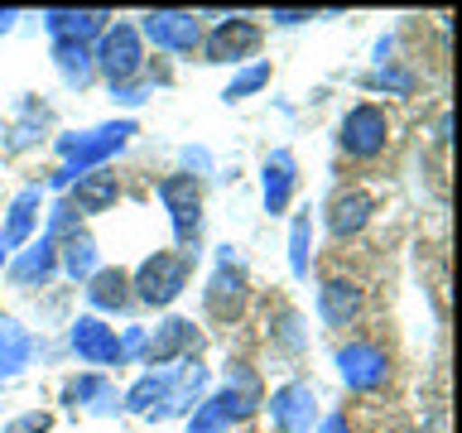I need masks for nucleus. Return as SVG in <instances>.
Wrapping results in <instances>:
<instances>
[{
	"label": "nucleus",
	"instance_id": "18",
	"mask_svg": "<svg viewBox=\"0 0 462 433\" xmlns=\"http://www.w3.org/2000/svg\"><path fill=\"white\" fill-rule=\"evenodd\" d=\"M111 14L106 10H53L49 14V29L53 39H72V43H87V39H101V29H106Z\"/></svg>",
	"mask_w": 462,
	"mask_h": 433
},
{
	"label": "nucleus",
	"instance_id": "23",
	"mask_svg": "<svg viewBox=\"0 0 462 433\" xmlns=\"http://www.w3.org/2000/svg\"><path fill=\"white\" fill-rule=\"evenodd\" d=\"M29 356V337L20 332L14 318H0V375H14Z\"/></svg>",
	"mask_w": 462,
	"mask_h": 433
},
{
	"label": "nucleus",
	"instance_id": "25",
	"mask_svg": "<svg viewBox=\"0 0 462 433\" xmlns=\"http://www.w3.org/2000/svg\"><path fill=\"white\" fill-rule=\"evenodd\" d=\"M92 236H68L63 241V270L72 274V280H78V274H92Z\"/></svg>",
	"mask_w": 462,
	"mask_h": 433
},
{
	"label": "nucleus",
	"instance_id": "29",
	"mask_svg": "<svg viewBox=\"0 0 462 433\" xmlns=\"http://www.w3.org/2000/svg\"><path fill=\"white\" fill-rule=\"evenodd\" d=\"M49 424H53L49 414H24V419H14L5 433H49Z\"/></svg>",
	"mask_w": 462,
	"mask_h": 433
},
{
	"label": "nucleus",
	"instance_id": "19",
	"mask_svg": "<svg viewBox=\"0 0 462 433\" xmlns=\"http://www.w3.org/2000/svg\"><path fill=\"white\" fill-rule=\"evenodd\" d=\"M87 299H92V309H101V313H121L130 303V274L125 270H97Z\"/></svg>",
	"mask_w": 462,
	"mask_h": 433
},
{
	"label": "nucleus",
	"instance_id": "2",
	"mask_svg": "<svg viewBox=\"0 0 462 433\" xmlns=\"http://www.w3.org/2000/svg\"><path fill=\"white\" fill-rule=\"evenodd\" d=\"M183 284H188V255H179V251H154V255L135 270V280H130V289H135L130 299L150 303V309H169V303L183 294Z\"/></svg>",
	"mask_w": 462,
	"mask_h": 433
},
{
	"label": "nucleus",
	"instance_id": "11",
	"mask_svg": "<svg viewBox=\"0 0 462 433\" xmlns=\"http://www.w3.org/2000/svg\"><path fill=\"white\" fill-rule=\"evenodd\" d=\"M72 352H78L87 366H116V361H121V337H116V327H106L101 318H78V323H72Z\"/></svg>",
	"mask_w": 462,
	"mask_h": 433
},
{
	"label": "nucleus",
	"instance_id": "22",
	"mask_svg": "<svg viewBox=\"0 0 462 433\" xmlns=\"http://www.w3.org/2000/svg\"><path fill=\"white\" fill-rule=\"evenodd\" d=\"M34 207H39V188H24V193L14 198L5 226H0V245H14V241L29 236V226H34Z\"/></svg>",
	"mask_w": 462,
	"mask_h": 433
},
{
	"label": "nucleus",
	"instance_id": "32",
	"mask_svg": "<svg viewBox=\"0 0 462 433\" xmlns=\"http://www.w3.org/2000/svg\"><path fill=\"white\" fill-rule=\"evenodd\" d=\"M10 24H14V10H0V34H5Z\"/></svg>",
	"mask_w": 462,
	"mask_h": 433
},
{
	"label": "nucleus",
	"instance_id": "1",
	"mask_svg": "<svg viewBox=\"0 0 462 433\" xmlns=\"http://www.w3.org/2000/svg\"><path fill=\"white\" fill-rule=\"evenodd\" d=\"M92 68L106 72L111 87L140 78V68H144V39H140V29L135 24H106V29H101V39H97V49H92Z\"/></svg>",
	"mask_w": 462,
	"mask_h": 433
},
{
	"label": "nucleus",
	"instance_id": "20",
	"mask_svg": "<svg viewBox=\"0 0 462 433\" xmlns=\"http://www.w3.org/2000/svg\"><path fill=\"white\" fill-rule=\"evenodd\" d=\"M53 63L68 82H78V87L97 72L92 68V43H72V39H53Z\"/></svg>",
	"mask_w": 462,
	"mask_h": 433
},
{
	"label": "nucleus",
	"instance_id": "26",
	"mask_svg": "<svg viewBox=\"0 0 462 433\" xmlns=\"http://www.w3.org/2000/svg\"><path fill=\"white\" fill-rule=\"evenodd\" d=\"M309 241H313V222L303 212L294 231H289V265H294V274H309Z\"/></svg>",
	"mask_w": 462,
	"mask_h": 433
},
{
	"label": "nucleus",
	"instance_id": "16",
	"mask_svg": "<svg viewBox=\"0 0 462 433\" xmlns=\"http://www.w3.org/2000/svg\"><path fill=\"white\" fill-rule=\"evenodd\" d=\"M193 346H198V327L188 323V318H169V323L150 337V366H169V361H179L183 352H193Z\"/></svg>",
	"mask_w": 462,
	"mask_h": 433
},
{
	"label": "nucleus",
	"instance_id": "15",
	"mask_svg": "<svg viewBox=\"0 0 462 433\" xmlns=\"http://www.w3.org/2000/svg\"><path fill=\"white\" fill-rule=\"evenodd\" d=\"M318 313L328 327H352L361 318V289L352 280H328L318 289Z\"/></svg>",
	"mask_w": 462,
	"mask_h": 433
},
{
	"label": "nucleus",
	"instance_id": "27",
	"mask_svg": "<svg viewBox=\"0 0 462 433\" xmlns=\"http://www.w3.org/2000/svg\"><path fill=\"white\" fill-rule=\"evenodd\" d=\"M265 82H270V63H255V68H245L241 78H231L222 97H226V101H241V97L260 92V87H265Z\"/></svg>",
	"mask_w": 462,
	"mask_h": 433
},
{
	"label": "nucleus",
	"instance_id": "6",
	"mask_svg": "<svg viewBox=\"0 0 462 433\" xmlns=\"http://www.w3.org/2000/svg\"><path fill=\"white\" fill-rule=\"evenodd\" d=\"M140 39H150L164 53H193L202 49V24L193 10H150L140 20Z\"/></svg>",
	"mask_w": 462,
	"mask_h": 433
},
{
	"label": "nucleus",
	"instance_id": "24",
	"mask_svg": "<svg viewBox=\"0 0 462 433\" xmlns=\"http://www.w3.org/2000/svg\"><path fill=\"white\" fill-rule=\"evenodd\" d=\"M125 400H130V410H135V414H154V404H169V375H154L150 371Z\"/></svg>",
	"mask_w": 462,
	"mask_h": 433
},
{
	"label": "nucleus",
	"instance_id": "7",
	"mask_svg": "<svg viewBox=\"0 0 462 433\" xmlns=\"http://www.w3.org/2000/svg\"><path fill=\"white\" fill-rule=\"evenodd\" d=\"M337 371H342V381H346V390H381L385 381H390V361H385V352L375 342H346V346H337Z\"/></svg>",
	"mask_w": 462,
	"mask_h": 433
},
{
	"label": "nucleus",
	"instance_id": "10",
	"mask_svg": "<svg viewBox=\"0 0 462 433\" xmlns=\"http://www.w3.org/2000/svg\"><path fill=\"white\" fill-rule=\"evenodd\" d=\"M313 419H318V410H313V390L309 385L289 381L270 395V424L280 433H309Z\"/></svg>",
	"mask_w": 462,
	"mask_h": 433
},
{
	"label": "nucleus",
	"instance_id": "31",
	"mask_svg": "<svg viewBox=\"0 0 462 433\" xmlns=\"http://www.w3.org/2000/svg\"><path fill=\"white\" fill-rule=\"evenodd\" d=\"M318 433H352V428H346V419H328V424L318 428Z\"/></svg>",
	"mask_w": 462,
	"mask_h": 433
},
{
	"label": "nucleus",
	"instance_id": "21",
	"mask_svg": "<svg viewBox=\"0 0 462 433\" xmlns=\"http://www.w3.org/2000/svg\"><path fill=\"white\" fill-rule=\"evenodd\" d=\"M58 270V251H53V241H39V245H29V251L20 255V265H14V284H43L49 274Z\"/></svg>",
	"mask_w": 462,
	"mask_h": 433
},
{
	"label": "nucleus",
	"instance_id": "28",
	"mask_svg": "<svg viewBox=\"0 0 462 433\" xmlns=\"http://www.w3.org/2000/svg\"><path fill=\"white\" fill-rule=\"evenodd\" d=\"M371 87H381V92H400V97H410L414 92V72H404V68H381L371 78Z\"/></svg>",
	"mask_w": 462,
	"mask_h": 433
},
{
	"label": "nucleus",
	"instance_id": "9",
	"mask_svg": "<svg viewBox=\"0 0 462 433\" xmlns=\"http://www.w3.org/2000/svg\"><path fill=\"white\" fill-rule=\"evenodd\" d=\"M159 198H164V207L173 216L179 241H188L202 222V183L193 179V173H169V179L159 183Z\"/></svg>",
	"mask_w": 462,
	"mask_h": 433
},
{
	"label": "nucleus",
	"instance_id": "4",
	"mask_svg": "<svg viewBox=\"0 0 462 433\" xmlns=\"http://www.w3.org/2000/svg\"><path fill=\"white\" fill-rule=\"evenodd\" d=\"M385 144H390V115L381 106L361 101V106H352V111L342 115L337 150L346 159H375V154H385Z\"/></svg>",
	"mask_w": 462,
	"mask_h": 433
},
{
	"label": "nucleus",
	"instance_id": "8",
	"mask_svg": "<svg viewBox=\"0 0 462 433\" xmlns=\"http://www.w3.org/2000/svg\"><path fill=\"white\" fill-rule=\"evenodd\" d=\"M255 49H260V24L245 20V14H231V20H222L208 39H202V58H208V63H241V58L255 53Z\"/></svg>",
	"mask_w": 462,
	"mask_h": 433
},
{
	"label": "nucleus",
	"instance_id": "17",
	"mask_svg": "<svg viewBox=\"0 0 462 433\" xmlns=\"http://www.w3.org/2000/svg\"><path fill=\"white\" fill-rule=\"evenodd\" d=\"M294 183H299V173H294V154L289 150H274L265 159V212H284L289 207V198H294Z\"/></svg>",
	"mask_w": 462,
	"mask_h": 433
},
{
	"label": "nucleus",
	"instance_id": "30",
	"mask_svg": "<svg viewBox=\"0 0 462 433\" xmlns=\"http://www.w3.org/2000/svg\"><path fill=\"white\" fill-rule=\"evenodd\" d=\"M270 20L274 24H299V20H313L309 10H270Z\"/></svg>",
	"mask_w": 462,
	"mask_h": 433
},
{
	"label": "nucleus",
	"instance_id": "14",
	"mask_svg": "<svg viewBox=\"0 0 462 433\" xmlns=\"http://www.w3.org/2000/svg\"><path fill=\"white\" fill-rule=\"evenodd\" d=\"M371 212H375V198L371 193H361V188H346V193H337L328 202V226H332V236H356L361 226L371 222Z\"/></svg>",
	"mask_w": 462,
	"mask_h": 433
},
{
	"label": "nucleus",
	"instance_id": "3",
	"mask_svg": "<svg viewBox=\"0 0 462 433\" xmlns=\"http://www.w3.org/2000/svg\"><path fill=\"white\" fill-rule=\"evenodd\" d=\"M135 135V125L130 121H116V125H101V130H87L78 140H63L58 150L68 154V169L58 173V183H68L72 173H92V169H106V159L116 150H125V140Z\"/></svg>",
	"mask_w": 462,
	"mask_h": 433
},
{
	"label": "nucleus",
	"instance_id": "5",
	"mask_svg": "<svg viewBox=\"0 0 462 433\" xmlns=\"http://www.w3.org/2000/svg\"><path fill=\"white\" fill-rule=\"evenodd\" d=\"M251 410H255V381H251V375H241L236 385L217 390L212 400L198 404V414L188 419V433H226L231 424H241Z\"/></svg>",
	"mask_w": 462,
	"mask_h": 433
},
{
	"label": "nucleus",
	"instance_id": "13",
	"mask_svg": "<svg viewBox=\"0 0 462 433\" xmlns=\"http://www.w3.org/2000/svg\"><path fill=\"white\" fill-rule=\"evenodd\" d=\"M241 309H245V270L231 265V260H222L217 274L208 280V313L222 318V323H231Z\"/></svg>",
	"mask_w": 462,
	"mask_h": 433
},
{
	"label": "nucleus",
	"instance_id": "12",
	"mask_svg": "<svg viewBox=\"0 0 462 433\" xmlns=\"http://www.w3.org/2000/svg\"><path fill=\"white\" fill-rule=\"evenodd\" d=\"M116 198H121V179H116L111 169H92V173H82V179H78V188H72L68 212L97 216V212H111Z\"/></svg>",
	"mask_w": 462,
	"mask_h": 433
}]
</instances>
